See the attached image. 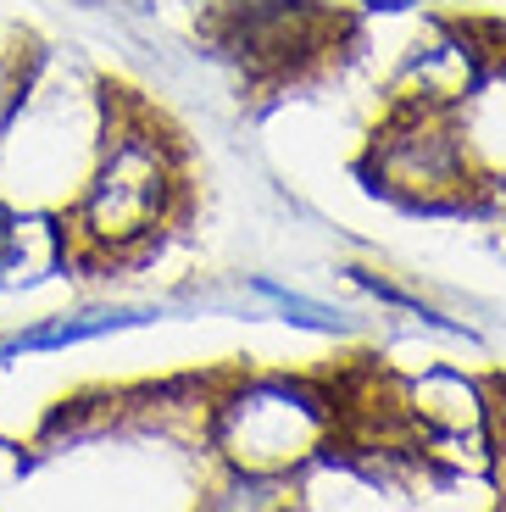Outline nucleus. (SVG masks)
<instances>
[{
    "mask_svg": "<svg viewBox=\"0 0 506 512\" xmlns=\"http://www.w3.org/2000/svg\"><path fill=\"white\" fill-rule=\"evenodd\" d=\"M323 407L295 384H251L223 412V451L245 468H284L323 440Z\"/></svg>",
    "mask_w": 506,
    "mask_h": 512,
    "instance_id": "obj_1",
    "label": "nucleus"
},
{
    "mask_svg": "<svg viewBox=\"0 0 506 512\" xmlns=\"http://www.w3.org/2000/svg\"><path fill=\"white\" fill-rule=\"evenodd\" d=\"M162 201H167L162 151H156L145 134H134V140H123L106 156L95 190L84 195V234L112 240V245L134 240V234H145L162 218Z\"/></svg>",
    "mask_w": 506,
    "mask_h": 512,
    "instance_id": "obj_2",
    "label": "nucleus"
},
{
    "mask_svg": "<svg viewBox=\"0 0 506 512\" xmlns=\"http://www.w3.org/2000/svg\"><path fill=\"white\" fill-rule=\"evenodd\" d=\"M323 17L312 12V0H251L240 12L234 45L251 62H290V56L312 51Z\"/></svg>",
    "mask_w": 506,
    "mask_h": 512,
    "instance_id": "obj_3",
    "label": "nucleus"
},
{
    "mask_svg": "<svg viewBox=\"0 0 506 512\" xmlns=\"http://www.w3.org/2000/svg\"><path fill=\"white\" fill-rule=\"evenodd\" d=\"M62 256V234L51 229L45 218H17L0 229V279H45Z\"/></svg>",
    "mask_w": 506,
    "mask_h": 512,
    "instance_id": "obj_4",
    "label": "nucleus"
},
{
    "mask_svg": "<svg viewBox=\"0 0 506 512\" xmlns=\"http://www.w3.org/2000/svg\"><path fill=\"white\" fill-rule=\"evenodd\" d=\"M128 323L123 312H89V318H67V323H51V329H34V334H17L0 346V357H12V351H45V346H67V340H89V334H106Z\"/></svg>",
    "mask_w": 506,
    "mask_h": 512,
    "instance_id": "obj_5",
    "label": "nucleus"
},
{
    "mask_svg": "<svg viewBox=\"0 0 506 512\" xmlns=\"http://www.w3.org/2000/svg\"><path fill=\"white\" fill-rule=\"evenodd\" d=\"M256 290H262L267 301H279L284 312H301V323H334V312H329V307H312V301H301V295H284L279 284H256Z\"/></svg>",
    "mask_w": 506,
    "mask_h": 512,
    "instance_id": "obj_6",
    "label": "nucleus"
},
{
    "mask_svg": "<svg viewBox=\"0 0 506 512\" xmlns=\"http://www.w3.org/2000/svg\"><path fill=\"white\" fill-rule=\"evenodd\" d=\"M495 451H501V462H506V401H501V412H495Z\"/></svg>",
    "mask_w": 506,
    "mask_h": 512,
    "instance_id": "obj_7",
    "label": "nucleus"
},
{
    "mask_svg": "<svg viewBox=\"0 0 506 512\" xmlns=\"http://www.w3.org/2000/svg\"><path fill=\"white\" fill-rule=\"evenodd\" d=\"M373 6H390L395 12V6H418V0H373Z\"/></svg>",
    "mask_w": 506,
    "mask_h": 512,
    "instance_id": "obj_8",
    "label": "nucleus"
}]
</instances>
